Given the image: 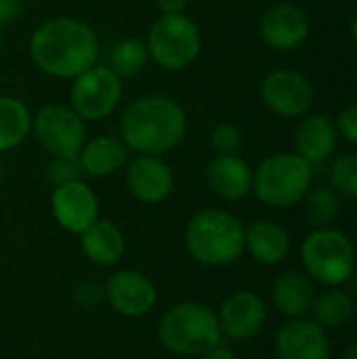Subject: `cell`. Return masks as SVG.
Wrapping results in <instances>:
<instances>
[{"label": "cell", "mask_w": 357, "mask_h": 359, "mask_svg": "<svg viewBox=\"0 0 357 359\" xmlns=\"http://www.w3.org/2000/svg\"><path fill=\"white\" fill-rule=\"evenodd\" d=\"M29 57L42 74L74 80L97 65L99 38L82 19L53 17L34 29L29 38Z\"/></svg>", "instance_id": "1"}, {"label": "cell", "mask_w": 357, "mask_h": 359, "mask_svg": "<svg viewBox=\"0 0 357 359\" xmlns=\"http://www.w3.org/2000/svg\"><path fill=\"white\" fill-rule=\"evenodd\" d=\"M187 135V114L168 95H145L120 116V139L137 154L164 156Z\"/></svg>", "instance_id": "2"}, {"label": "cell", "mask_w": 357, "mask_h": 359, "mask_svg": "<svg viewBox=\"0 0 357 359\" xmlns=\"http://www.w3.org/2000/svg\"><path fill=\"white\" fill-rule=\"evenodd\" d=\"M246 227L227 210L206 208L191 217L185 229V248L206 267H225L242 257Z\"/></svg>", "instance_id": "3"}, {"label": "cell", "mask_w": 357, "mask_h": 359, "mask_svg": "<svg viewBox=\"0 0 357 359\" xmlns=\"http://www.w3.org/2000/svg\"><path fill=\"white\" fill-rule=\"evenodd\" d=\"M221 324L217 311L202 303H179L168 309L158 324V339L164 349L181 358H200L221 345Z\"/></svg>", "instance_id": "4"}, {"label": "cell", "mask_w": 357, "mask_h": 359, "mask_svg": "<svg viewBox=\"0 0 357 359\" xmlns=\"http://www.w3.org/2000/svg\"><path fill=\"white\" fill-rule=\"evenodd\" d=\"M314 166L299 154H276L259 164L252 177L255 196L274 208H288L305 200L311 189Z\"/></svg>", "instance_id": "5"}, {"label": "cell", "mask_w": 357, "mask_h": 359, "mask_svg": "<svg viewBox=\"0 0 357 359\" xmlns=\"http://www.w3.org/2000/svg\"><path fill=\"white\" fill-rule=\"evenodd\" d=\"M149 57L168 72L189 67L202 50V34L198 23L187 15H160L147 32Z\"/></svg>", "instance_id": "6"}, {"label": "cell", "mask_w": 357, "mask_h": 359, "mask_svg": "<svg viewBox=\"0 0 357 359\" xmlns=\"http://www.w3.org/2000/svg\"><path fill=\"white\" fill-rule=\"evenodd\" d=\"M301 259L307 276L330 288L347 284L356 271V250L351 240L330 227L316 229L305 238Z\"/></svg>", "instance_id": "7"}, {"label": "cell", "mask_w": 357, "mask_h": 359, "mask_svg": "<svg viewBox=\"0 0 357 359\" xmlns=\"http://www.w3.org/2000/svg\"><path fill=\"white\" fill-rule=\"evenodd\" d=\"M122 93V78L109 65H93L74 78L69 107L84 122H97L116 111Z\"/></svg>", "instance_id": "8"}, {"label": "cell", "mask_w": 357, "mask_h": 359, "mask_svg": "<svg viewBox=\"0 0 357 359\" xmlns=\"http://www.w3.org/2000/svg\"><path fill=\"white\" fill-rule=\"evenodd\" d=\"M32 130L50 156H78L88 141L86 122L69 105L61 103L40 107L32 120Z\"/></svg>", "instance_id": "9"}, {"label": "cell", "mask_w": 357, "mask_h": 359, "mask_svg": "<svg viewBox=\"0 0 357 359\" xmlns=\"http://www.w3.org/2000/svg\"><path fill=\"white\" fill-rule=\"evenodd\" d=\"M261 99L280 118L303 116L314 101L309 80L295 69H276L261 84Z\"/></svg>", "instance_id": "10"}, {"label": "cell", "mask_w": 357, "mask_h": 359, "mask_svg": "<svg viewBox=\"0 0 357 359\" xmlns=\"http://www.w3.org/2000/svg\"><path fill=\"white\" fill-rule=\"evenodd\" d=\"M105 299L116 313L126 318H143L156 307L158 292L145 273L124 269L116 271L105 282Z\"/></svg>", "instance_id": "11"}, {"label": "cell", "mask_w": 357, "mask_h": 359, "mask_svg": "<svg viewBox=\"0 0 357 359\" xmlns=\"http://www.w3.org/2000/svg\"><path fill=\"white\" fill-rule=\"evenodd\" d=\"M126 187L141 204H160L173 194L175 175L162 156L137 154L126 164Z\"/></svg>", "instance_id": "12"}, {"label": "cell", "mask_w": 357, "mask_h": 359, "mask_svg": "<svg viewBox=\"0 0 357 359\" xmlns=\"http://www.w3.org/2000/svg\"><path fill=\"white\" fill-rule=\"evenodd\" d=\"M50 208L57 223L65 231L76 236H80L99 219V200L82 179L55 187L50 198Z\"/></svg>", "instance_id": "13"}, {"label": "cell", "mask_w": 357, "mask_h": 359, "mask_svg": "<svg viewBox=\"0 0 357 359\" xmlns=\"http://www.w3.org/2000/svg\"><path fill=\"white\" fill-rule=\"evenodd\" d=\"M219 324L221 332L234 341H248L257 337L267 320V307L263 299L252 290H238L221 305Z\"/></svg>", "instance_id": "14"}, {"label": "cell", "mask_w": 357, "mask_h": 359, "mask_svg": "<svg viewBox=\"0 0 357 359\" xmlns=\"http://www.w3.org/2000/svg\"><path fill=\"white\" fill-rule=\"evenodd\" d=\"M276 355L278 359H330V341L314 320L295 318L280 328Z\"/></svg>", "instance_id": "15"}, {"label": "cell", "mask_w": 357, "mask_h": 359, "mask_svg": "<svg viewBox=\"0 0 357 359\" xmlns=\"http://www.w3.org/2000/svg\"><path fill=\"white\" fill-rule=\"evenodd\" d=\"M309 34L307 15L295 4H276L261 17V38L274 50H292Z\"/></svg>", "instance_id": "16"}, {"label": "cell", "mask_w": 357, "mask_h": 359, "mask_svg": "<svg viewBox=\"0 0 357 359\" xmlns=\"http://www.w3.org/2000/svg\"><path fill=\"white\" fill-rule=\"evenodd\" d=\"M252 168L236 154L215 156L206 166V183L210 191L227 202L244 200L252 191Z\"/></svg>", "instance_id": "17"}, {"label": "cell", "mask_w": 357, "mask_h": 359, "mask_svg": "<svg viewBox=\"0 0 357 359\" xmlns=\"http://www.w3.org/2000/svg\"><path fill=\"white\" fill-rule=\"evenodd\" d=\"M337 141H339V130L335 122L324 114L307 116L299 124L295 135L297 154L305 158L311 166L326 162L337 149Z\"/></svg>", "instance_id": "18"}, {"label": "cell", "mask_w": 357, "mask_h": 359, "mask_svg": "<svg viewBox=\"0 0 357 359\" xmlns=\"http://www.w3.org/2000/svg\"><path fill=\"white\" fill-rule=\"evenodd\" d=\"M128 151L130 149L120 137L101 135L84 143L78 154V160L82 164L84 175L101 179L122 170L128 164Z\"/></svg>", "instance_id": "19"}, {"label": "cell", "mask_w": 357, "mask_h": 359, "mask_svg": "<svg viewBox=\"0 0 357 359\" xmlns=\"http://www.w3.org/2000/svg\"><path fill=\"white\" fill-rule=\"evenodd\" d=\"M80 246L88 261L99 267H112L122 259L126 242L122 229L116 223L97 219L88 229L80 233Z\"/></svg>", "instance_id": "20"}, {"label": "cell", "mask_w": 357, "mask_h": 359, "mask_svg": "<svg viewBox=\"0 0 357 359\" xmlns=\"http://www.w3.org/2000/svg\"><path fill=\"white\" fill-rule=\"evenodd\" d=\"M244 246L261 265H278L290 252V236L280 223L255 221L246 227Z\"/></svg>", "instance_id": "21"}, {"label": "cell", "mask_w": 357, "mask_h": 359, "mask_svg": "<svg viewBox=\"0 0 357 359\" xmlns=\"http://www.w3.org/2000/svg\"><path fill=\"white\" fill-rule=\"evenodd\" d=\"M316 301V288L307 273L284 271L274 284V303L288 318H305Z\"/></svg>", "instance_id": "22"}, {"label": "cell", "mask_w": 357, "mask_h": 359, "mask_svg": "<svg viewBox=\"0 0 357 359\" xmlns=\"http://www.w3.org/2000/svg\"><path fill=\"white\" fill-rule=\"evenodd\" d=\"M32 111L29 107L11 95L0 97V151H11L19 147L32 133Z\"/></svg>", "instance_id": "23"}, {"label": "cell", "mask_w": 357, "mask_h": 359, "mask_svg": "<svg viewBox=\"0 0 357 359\" xmlns=\"http://www.w3.org/2000/svg\"><path fill=\"white\" fill-rule=\"evenodd\" d=\"M311 313H314V322L320 324L324 330H328V328L335 330V328L347 326L353 320L356 303L345 290L335 288L314 301Z\"/></svg>", "instance_id": "24"}, {"label": "cell", "mask_w": 357, "mask_h": 359, "mask_svg": "<svg viewBox=\"0 0 357 359\" xmlns=\"http://www.w3.org/2000/svg\"><path fill=\"white\" fill-rule=\"evenodd\" d=\"M149 48L147 42L141 38H124L120 40L109 55V67L120 76V78H133L141 74L147 63H149Z\"/></svg>", "instance_id": "25"}, {"label": "cell", "mask_w": 357, "mask_h": 359, "mask_svg": "<svg viewBox=\"0 0 357 359\" xmlns=\"http://www.w3.org/2000/svg\"><path fill=\"white\" fill-rule=\"evenodd\" d=\"M339 210H341L339 198L328 187L309 189V194L305 196V217L316 229L330 227L337 221Z\"/></svg>", "instance_id": "26"}, {"label": "cell", "mask_w": 357, "mask_h": 359, "mask_svg": "<svg viewBox=\"0 0 357 359\" xmlns=\"http://www.w3.org/2000/svg\"><path fill=\"white\" fill-rule=\"evenodd\" d=\"M330 183L337 194L357 200V154H343L332 162Z\"/></svg>", "instance_id": "27"}, {"label": "cell", "mask_w": 357, "mask_h": 359, "mask_svg": "<svg viewBox=\"0 0 357 359\" xmlns=\"http://www.w3.org/2000/svg\"><path fill=\"white\" fill-rule=\"evenodd\" d=\"M44 175H46V181L50 185L61 187V185L80 181L84 170H82L78 156H53L44 168Z\"/></svg>", "instance_id": "28"}, {"label": "cell", "mask_w": 357, "mask_h": 359, "mask_svg": "<svg viewBox=\"0 0 357 359\" xmlns=\"http://www.w3.org/2000/svg\"><path fill=\"white\" fill-rule=\"evenodd\" d=\"M242 145V133L238 126L223 122L217 124L210 133V147L215 149L217 156L221 154H236Z\"/></svg>", "instance_id": "29"}, {"label": "cell", "mask_w": 357, "mask_h": 359, "mask_svg": "<svg viewBox=\"0 0 357 359\" xmlns=\"http://www.w3.org/2000/svg\"><path fill=\"white\" fill-rule=\"evenodd\" d=\"M105 299V286L95 280H84L74 288V301L82 307H97Z\"/></svg>", "instance_id": "30"}, {"label": "cell", "mask_w": 357, "mask_h": 359, "mask_svg": "<svg viewBox=\"0 0 357 359\" xmlns=\"http://www.w3.org/2000/svg\"><path fill=\"white\" fill-rule=\"evenodd\" d=\"M335 126H337L339 135H343L349 143H357V105H349V107L341 109Z\"/></svg>", "instance_id": "31"}, {"label": "cell", "mask_w": 357, "mask_h": 359, "mask_svg": "<svg viewBox=\"0 0 357 359\" xmlns=\"http://www.w3.org/2000/svg\"><path fill=\"white\" fill-rule=\"evenodd\" d=\"M25 0H0V25H8L23 15Z\"/></svg>", "instance_id": "32"}, {"label": "cell", "mask_w": 357, "mask_h": 359, "mask_svg": "<svg viewBox=\"0 0 357 359\" xmlns=\"http://www.w3.org/2000/svg\"><path fill=\"white\" fill-rule=\"evenodd\" d=\"M189 0H156V6L160 15H179L185 13Z\"/></svg>", "instance_id": "33"}, {"label": "cell", "mask_w": 357, "mask_h": 359, "mask_svg": "<svg viewBox=\"0 0 357 359\" xmlns=\"http://www.w3.org/2000/svg\"><path fill=\"white\" fill-rule=\"evenodd\" d=\"M202 359H238L236 353L229 349V347H223V345H217L213 347L210 351H206L204 355H200Z\"/></svg>", "instance_id": "34"}, {"label": "cell", "mask_w": 357, "mask_h": 359, "mask_svg": "<svg viewBox=\"0 0 357 359\" xmlns=\"http://www.w3.org/2000/svg\"><path fill=\"white\" fill-rule=\"evenodd\" d=\"M341 359H357V343H353L351 347H347V349L343 351Z\"/></svg>", "instance_id": "35"}, {"label": "cell", "mask_w": 357, "mask_h": 359, "mask_svg": "<svg viewBox=\"0 0 357 359\" xmlns=\"http://www.w3.org/2000/svg\"><path fill=\"white\" fill-rule=\"evenodd\" d=\"M351 36H353V40H356L357 44V17L353 19V25H351Z\"/></svg>", "instance_id": "36"}, {"label": "cell", "mask_w": 357, "mask_h": 359, "mask_svg": "<svg viewBox=\"0 0 357 359\" xmlns=\"http://www.w3.org/2000/svg\"><path fill=\"white\" fill-rule=\"evenodd\" d=\"M4 181V162L0 160V183Z\"/></svg>", "instance_id": "37"}, {"label": "cell", "mask_w": 357, "mask_h": 359, "mask_svg": "<svg viewBox=\"0 0 357 359\" xmlns=\"http://www.w3.org/2000/svg\"><path fill=\"white\" fill-rule=\"evenodd\" d=\"M0 50H2V25H0Z\"/></svg>", "instance_id": "38"}]
</instances>
